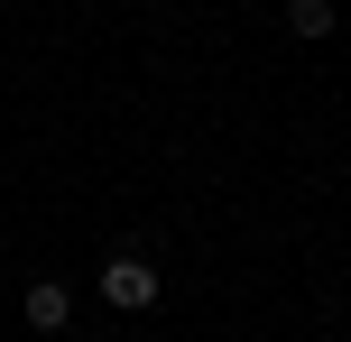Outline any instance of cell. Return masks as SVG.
I'll return each instance as SVG.
<instances>
[{"label":"cell","mask_w":351,"mask_h":342,"mask_svg":"<svg viewBox=\"0 0 351 342\" xmlns=\"http://www.w3.org/2000/svg\"><path fill=\"white\" fill-rule=\"evenodd\" d=\"M102 296L121 315H148V306H158V269H148V259H111V269H102Z\"/></svg>","instance_id":"1"},{"label":"cell","mask_w":351,"mask_h":342,"mask_svg":"<svg viewBox=\"0 0 351 342\" xmlns=\"http://www.w3.org/2000/svg\"><path fill=\"white\" fill-rule=\"evenodd\" d=\"M37 342H47V333H37Z\"/></svg>","instance_id":"4"},{"label":"cell","mask_w":351,"mask_h":342,"mask_svg":"<svg viewBox=\"0 0 351 342\" xmlns=\"http://www.w3.org/2000/svg\"><path fill=\"white\" fill-rule=\"evenodd\" d=\"M65 315H74V296L56 287V278H37V287H28V324L37 333H65Z\"/></svg>","instance_id":"2"},{"label":"cell","mask_w":351,"mask_h":342,"mask_svg":"<svg viewBox=\"0 0 351 342\" xmlns=\"http://www.w3.org/2000/svg\"><path fill=\"white\" fill-rule=\"evenodd\" d=\"M287 28H296V37H324V28H333V0H287Z\"/></svg>","instance_id":"3"}]
</instances>
